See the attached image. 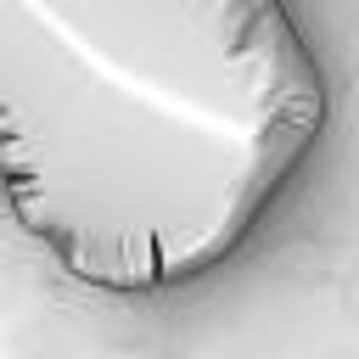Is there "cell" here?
I'll use <instances>...</instances> for the list:
<instances>
[{
    "label": "cell",
    "instance_id": "obj_1",
    "mask_svg": "<svg viewBox=\"0 0 359 359\" xmlns=\"http://www.w3.org/2000/svg\"><path fill=\"white\" fill-rule=\"evenodd\" d=\"M292 0H0V196L101 297L230 264L325 135Z\"/></svg>",
    "mask_w": 359,
    "mask_h": 359
}]
</instances>
